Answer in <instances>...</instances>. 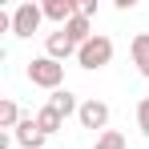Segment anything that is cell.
I'll return each instance as SVG.
<instances>
[{
  "label": "cell",
  "instance_id": "obj_1",
  "mask_svg": "<svg viewBox=\"0 0 149 149\" xmlns=\"http://www.w3.org/2000/svg\"><path fill=\"white\" fill-rule=\"evenodd\" d=\"M24 73H28V81H32L36 89H49V93L65 89V65L52 61V56H32Z\"/></svg>",
  "mask_w": 149,
  "mask_h": 149
},
{
  "label": "cell",
  "instance_id": "obj_2",
  "mask_svg": "<svg viewBox=\"0 0 149 149\" xmlns=\"http://www.w3.org/2000/svg\"><path fill=\"white\" fill-rule=\"evenodd\" d=\"M77 65H81V69H89V73H101L105 65H113V40H109L105 32H97L89 45H81Z\"/></svg>",
  "mask_w": 149,
  "mask_h": 149
},
{
  "label": "cell",
  "instance_id": "obj_3",
  "mask_svg": "<svg viewBox=\"0 0 149 149\" xmlns=\"http://www.w3.org/2000/svg\"><path fill=\"white\" fill-rule=\"evenodd\" d=\"M40 20H45V8H40V4H32V0L16 4V8H12V36L28 40V36L40 28Z\"/></svg>",
  "mask_w": 149,
  "mask_h": 149
},
{
  "label": "cell",
  "instance_id": "obj_4",
  "mask_svg": "<svg viewBox=\"0 0 149 149\" xmlns=\"http://www.w3.org/2000/svg\"><path fill=\"white\" fill-rule=\"evenodd\" d=\"M77 121H81V129H93V133L101 129V133H105V129H109V105L97 101V97H85V101H81Z\"/></svg>",
  "mask_w": 149,
  "mask_h": 149
},
{
  "label": "cell",
  "instance_id": "obj_5",
  "mask_svg": "<svg viewBox=\"0 0 149 149\" xmlns=\"http://www.w3.org/2000/svg\"><path fill=\"white\" fill-rule=\"evenodd\" d=\"M77 52H81V49L69 40V32H65V28H56V32L45 36V56H52V61H61V65H65V61L77 56Z\"/></svg>",
  "mask_w": 149,
  "mask_h": 149
},
{
  "label": "cell",
  "instance_id": "obj_6",
  "mask_svg": "<svg viewBox=\"0 0 149 149\" xmlns=\"http://www.w3.org/2000/svg\"><path fill=\"white\" fill-rule=\"evenodd\" d=\"M12 137H16V145L20 149H45V133H40V125H36V117H24V121L12 129Z\"/></svg>",
  "mask_w": 149,
  "mask_h": 149
},
{
  "label": "cell",
  "instance_id": "obj_7",
  "mask_svg": "<svg viewBox=\"0 0 149 149\" xmlns=\"http://www.w3.org/2000/svg\"><path fill=\"white\" fill-rule=\"evenodd\" d=\"M40 8H45V20H52L56 28H65L77 16V0H45Z\"/></svg>",
  "mask_w": 149,
  "mask_h": 149
},
{
  "label": "cell",
  "instance_id": "obj_8",
  "mask_svg": "<svg viewBox=\"0 0 149 149\" xmlns=\"http://www.w3.org/2000/svg\"><path fill=\"white\" fill-rule=\"evenodd\" d=\"M129 56H133V65H137V73L149 81V32H137L133 40H129Z\"/></svg>",
  "mask_w": 149,
  "mask_h": 149
},
{
  "label": "cell",
  "instance_id": "obj_9",
  "mask_svg": "<svg viewBox=\"0 0 149 149\" xmlns=\"http://www.w3.org/2000/svg\"><path fill=\"white\" fill-rule=\"evenodd\" d=\"M65 32H69V40H73L77 49H81V45H89V40L97 36V32H93V20H89V16H81V12L65 24Z\"/></svg>",
  "mask_w": 149,
  "mask_h": 149
},
{
  "label": "cell",
  "instance_id": "obj_10",
  "mask_svg": "<svg viewBox=\"0 0 149 149\" xmlns=\"http://www.w3.org/2000/svg\"><path fill=\"white\" fill-rule=\"evenodd\" d=\"M49 109H56L61 117H73V113H81V101H77V93H69V89H56V93H49V101H45Z\"/></svg>",
  "mask_w": 149,
  "mask_h": 149
},
{
  "label": "cell",
  "instance_id": "obj_11",
  "mask_svg": "<svg viewBox=\"0 0 149 149\" xmlns=\"http://www.w3.org/2000/svg\"><path fill=\"white\" fill-rule=\"evenodd\" d=\"M20 121H24V117H20L16 101H12V97H4V101H0V129H8V133H12Z\"/></svg>",
  "mask_w": 149,
  "mask_h": 149
},
{
  "label": "cell",
  "instance_id": "obj_12",
  "mask_svg": "<svg viewBox=\"0 0 149 149\" xmlns=\"http://www.w3.org/2000/svg\"><path fill=\"white\" fill-rule=\"evenodd\" d=\"M36 125H40V133H45V137H52V133H56V129L65 125V117H61L56 109H49V105H45V109L36 113Z\"/></svg>",
  "mask_w": 149,
  "mask_h": 149
},
{
  "label": "cell",
  "instance_id": "obj_13",
  "mask_svg": "<svg viewBox=\"0 0 149 149\" xmlns=\"http://www.w3.org/2000/svg\"><path fill=\"white\" fill-rule=\"evenodd\" d=\"M93 149H125V137L117 133V129H105V133H97Z\"/></svg>",
  "mask_w": 149,
  "mask_h": 149
},
{
  "label": "cell",
  "instance_id": "obj_14",
  "mask_svg": "<svg viewBox=\"0 0 149 149\" xmlns=\"http://www.w3.org/2000/svg\"><path fill=\"white\" fill-rule=\"evenodd\" d=\"M137 129H141V137H149V97L137 101Z\"/></svg>",
  "mask_w": 149,
  "mask_h": 149
},
{
  "label": "cell",
  "instance_id": "obj_15",
  "mask_svg": "<svg viewBox=\"0 0 149 149\" xmlns=\"http://www.w3.org/2000/svg\"><path fill=\"white\" fill-rule=\"evenodd\" d=\"M77 12L93 20V16H97V0H77Z\"/></svg>",
  "mask_w": 149,
  "mask_h": 149
}]
</instances>
